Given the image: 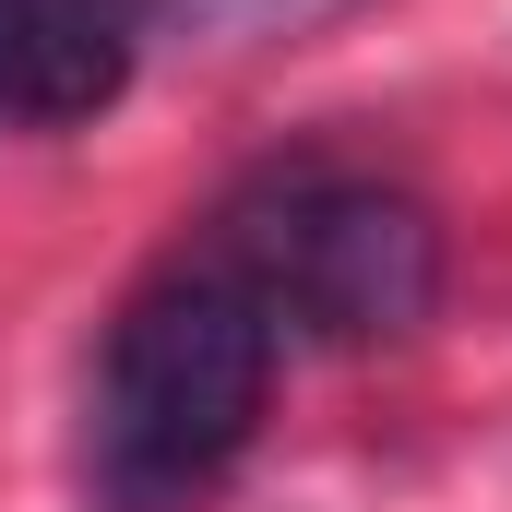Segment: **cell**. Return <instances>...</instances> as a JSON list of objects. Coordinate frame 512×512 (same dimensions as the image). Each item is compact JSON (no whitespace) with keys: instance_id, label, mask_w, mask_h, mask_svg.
I'll return each instance as SVG.
<instances>
[{"instance_id":"obj_1","label":"cell","mask_w":512,"mask_h":512,"mask_svg":"<svg viewBox=\"0 0 512 512\" xmlns=\"http://www.w3.org/2000/svg\"><path fill=\"white\" fill-rule=\"evenodd\" d=\"M286 370V334L251 298V274L215 251H167L96 334L84 358V429H72V477L96 512H203L239 453H251L262 405Z\"/></svg>"},{"instance_id":"obj_2","label":"cell","mask_w":512,"mask_h":512,"mask_svg":"<svg viewBox=\"0 0 512 512\" xmlns=\"http://www.w3.org/2000/svg\"><path fill=\"white\" fill-rule=\"evenodd\" d=\"M215 251L251 274L286 346H382L441 298V227L370 167H262L215 215Z\"/></svg>"},{"instance_id":"obj_3","label":"cell","mask_w":512,"mask_h":512,"mask_svg":"<svg viewBox=\"0 0 512 512\" xmlns=\"http://www.w3.org/2000/svg\"><path fill=\"white\" fill-rule=\"evenodd\" d=\"M143 72V0H0V131H84Z\"/></svg>"}]
</instances>
